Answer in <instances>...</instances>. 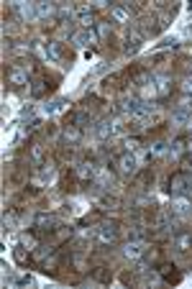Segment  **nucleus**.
<instances>
[{"label":"nucleus","mask_w":192,"mask_h":289,"mask_svg":"<svg viewBox=\"0 0 192 289\" xmlns=\"http://www.w3.org/2000/svg\"><path fill=\"white\" fill-rule=\"evenodd\" d=\"M169 190L174 194H192V174L190 172H177L169 177Z\"/></svg>","instance_id":"f257e3e1"},{"label":"nucleus","mask_w":192,"mask_h":289,"mask_svg":"<svg viewBox=\"0 0 192 289\" xmlns=\"http://www.w3.org/2000/svg\"><path fill=\"white\" fill-rule=\"evenodd\" d=\"M144 41H146L144 31H141L138 26H133V29L128 31V36H126V46H123V51H126V54H138L141 46H144Z\"/></svg>","instance_id":"f03ea898"},{"label":"nucleus","mask_w":192,"mask_h":289,"mask_svg":"<svg viewBox=\"0 0 192 289\" xmlns=\"http://www.w3.org/2000/svg\"><path fill=\"white\" fill-rule=\"evenodd\" d=\"M69 41H72L74 46H80V49H87V46H95L100 38H97V31H93V29H82V31L72 33Z\"/></svg>","instance_id":"7ed1b4c3"},{"label":"nucleus","mask_w":192,"mask_h":289,"mask_svg":"<svg viewBox=\"0 0 192 289\" xmlns=\"http://www.w3.org/2000/svg\"><path fill=\"white\" fill-rule=\"evenodd\" d=\"M97 241L102 246H113L115 241H118V225L115 223H100V228H97Z\"/></svg>","instance_id":"20e7f679"},{"label":"nucleus","mask_w":192,"mask_h":289,"mask_svg":"<svg viewBox=\"0 0 192 289\" xmlns=\"http://www.w3.org/2000/svg\"><path fill=\"white\" fill-rule=\"evenodd\" d=\"M33 225H36V233H54L57 225H59V220L57 215H49V213H38L36 220H33Z\"/></svg>","instance_id":"39448f33"},{"label":"nucleus","mask_w":192,"mask_h":289,"mask_svg":"<svg viewBox=\"0 0 192 289\" xmlns=\"http://www.w3.org/2000/svg\"><path fill=\"white\" fill-rule=\"evenodd\" d=\"M118 172H121L123 177L138 174V159H136L133 154H121V156H118Z\"/></svg>","instance_id":"423d86ee"},{"label":"nucleus","mask_w":192,"mask_h":289,"mask_svg":"<svg viewBox=\"0 0 192 289\" xmlns=\"http://www.w3.org/2000/svg\"><path fill=\"white\" fill-rule=\"evenodd\" d=\"M144 254H146V243L141 241V238H131V241L123 246V256L131 258V261H138Z\"/></svg>","instance_id":"0eeeda50"},{"label":"nucleus","mask_w":192,"mask_h":289,"mask_svg":"<svg viewBox=\"0 0 192 289\" xmlns=\"http://www.w3.org/2000/svg\"><path fill=\"white\" fill-rule=\"evenodd\" d=\"M8 85H13V87H26V85H31L29 69H23V67H10V69H8Z\"/></svg>","instance_id":"6e6552de"},{"label":"nucleus","mask_w":192,"mask_h":289,"mask_svg":"<svg viewBox=\"0 0 192 289\" xmlns=\"http://www.w3.org/2000/svg\"><path fill=\"white\" fill-rule=\"evenodd\" d=\"M77 177H80L82 182H93L97 177V164L95 161H82L77 164Z\"/></svg>","instance_id":"1a4fd4ad"},{"label":"nucleus","mask_w":192,"mask_h":289,"mask_svg":"<svg viewBox=\"0 0 192 289\" xmlns=\"http://www.w3.org/2000/svg\"><path fill=\"white\" fill-rule=\"evenodd\" d=\"M172 213H179V215L192 213V200L187 194H174L172 197Z\"/></svg>","instance_id":"9d476101"},{"label":"nucleus","mask_w":192,"mask_h":289,"mask_svg":"<svg viewBox=\"0 0 192 289\" xmlns=\"http://www.w3.org/2000/svg\"><path fill=\"white\" fill-rule=\"evenodd\" d=\"M74 16H77V21H80L85 29H93V26H95V13H93L90 5H80L74 10Z\"/></svg>","instance_id":"9b49d317"},{"label":"nucleus","mask_w":192,"mask_h":289,"mask_svg":"<svg viewBox=\"0 0 192 289\" xmlns=\"http://www.w3.org/2000/svg\"><path fill=\"white\" fill-rule=\"evenodd\" d=\"M46 90H49L46 77H33V80H31V87H29V95H31L33 100H38V97L46 95Z\"/></svg>","instance_id":"f8f14e48"},{"label":"nucleus","mask_w":192,"mask_h":289,"mask_svg":"<svg viewBox=\"0 0 192 289\" xmlns=\"http://www.w3.org/2000/svg\"><path fill=\"white\" fill-rule=\"evenodd\" d=\"M154 85H157L159 97H166L172 93V77H166V74H154Z\"/></svg>","instance_id":"ddd939ff"},{"label":"nucleus","mask_w":192,"mask_h":289,"mask_svg":"<svg viewBox=\"0 0 192 289\" xmlns=\"http://www.w3.org/2000/svg\"><path fill=\"white\" fill-rule=\"evenodd\" d=\"M115 130H118V126H115V123H110V121H100V123L95 126V136H97L100 141H108V138H113Z\"/></svg>","instance_id":"4468645a"},{"label":"nucleus","mask_w":192,"mask_h":289,"mask_svg":"<svg viewBox=\"0 0 192 289\" xmlns=\"http://www.w3.org/2000/svg\"><path fill=\"white\" fill-rule=\"evenodd\" d=\"M62 141L64 143H80L82 141V128H77V126H64V130H62Z\"/></svg>","instance_id":"2eb2a0df"},{"label":"nucleus","mask_w":192,"mask_h":289,"mask_svg":"<svg viewBox=\"0 0 192 289\" xmlns=\"http://www.w3.org/2000/svg\"><path fill=\"white\" fill-rule=\"evenodd\" d=\"M110 18L115 23H131V10L126 5H110Z\"/></svg>","instance_id":"dca6fc26"},{"label":"nucleus","mask_w":192,"mask_h":289,"mask_svg":"<svg viewBox=\"0 0 192 289\" xmlns=\"http://www.w3.org/2000/svg\"><path fill=\"white\" fill-rule=\"evenodd\" d=\"M90 123H93V115H90V110H74V113H72V126L85 128V126H90Z\"/></svg>","instance_id":"f3484780"},{"label":"nucleus","mask_w":192,"mask_h":289,"mask_svg":"<svg viewBox=\"0 0 192 289\" xmlns=\"http://www.w3.org/2000/svg\"><path fill=\"white\" fill-rule=\"evenodd\" d=\"M159 274L164 277V282H169V284H177L179 279H182V274H177L172 264H161V266H159Z\"/></svg>","instance_id":"a211bd4d"},{"label":"nucleus","mask_w":192,"mask_h":289,"mask_svg":"<svg viewBox=\"0 0 192 289\" xmlns=\"http://www.w3.org/2000/svg\"><path fill=\"white\" fill-rule=\"evenodd\" d=\"M54 177H57V166H54V161H44V164H41V172H38V179H41L44 185H46V182H51Z\"/></svg>","instance_id":"6ab92c4d"},{"label":"nucleus","mask_w":192,"mask_h":289,"mask_svg":"<svg viewBox=\"0 0 192 289\" xmlns=\"http://www.w3.org/2000/svg\"><path fill=\"white\" fill-rule=\"evenodd\" d=\"M174 248H177V251H190V248H192V233H179L177 235V238H174Z\"/></svg>","instance_id":"aec40b11"},{"label":"nucleus","mask_w":192,"mask_h":289,"mask_svg":"<svg viewBox=\"0 0 192 289\" xmlns=\"http://www.w3.org/2000/svg\"><path fill=\"white\" fill-rule=\"evenodd\" d=\"M164 154H169V146H166L164 141H157V143H151V149H149V159H161Z\"/></svg>","instance_id":"412c9836"},{"label":"nucleus","mask_w":192,"mask_h":289,"mask_svg":"<svg viewBox=\"0 0 192 289\" xmlns=\"http://www.w3.org/2000/svg\"><path fill=\"white\" fill-rule=\"evenodd\" d=\"M46 57H49L51 62H59V59L64 57L62 44H59V41H49V44H46Z\"/></svg>","instance_id":"4be33fe9"},{"label":"nucleus","mask_w":192,"mask_h":289,"mask_svg":"<svg viewBox=\"0 0 192 289\" xmlns=\"http://www.w3.org/2000/svg\"><path fill=\"white\" fill-rule=\"evenodd\" d=\"M169 154L172 156H182V154H187V138H174L172 143H169Z\"/></svg>","instance_id":"5701e85b"},{"label":"nucleus","mask_w":192,"mask_h":289,"mask_svg":"<svg viewBox=\"0 0 192 289\" xmlns=\"http://www.w3.org/2000/svg\"><path fill=\"white\" fill-rule=\"evenodd\" d=\"M57 13V5L54 3H36V16L38 18H51Z\"/></svg>","instance_id":"b1692460"},{"label":"nucleus","mask_w":192,"mask_h":289,"mask_svg":"<svg viewBox=\"0 0 192 289\" xmlns=\"http://www.w3.org/2000/svg\"><path fill=\"white\" fill-rule=\"evenodd\" d=\"M29 251H31V248H26L23 243L13 248V258H16V264H21V266H23L26 261H29Z\"/></svg>","instance_id":"393cba45"},{"label":"nucleus","mask_w":192,"mask_h":289,"mask_svg":"<svg viewBox=\"0 0 192 289\" xmlns=\"http://www.w3.org/2000/svg\"><path fill=\"white\" fill-rule=\"evenodd\" d=\"M190 118H192V115H187V113H182V110H174L172 118H169V123H172V126H187Z\"/></svg>","instance_id":"a878e982"},{"label":"nucleus","mask_w":192,"mask_h":289,"mask_svg":"<svg viewBox=\"0 0 192 289\" xmlns=\"http://www.w3.org/2000/svg\"><path fill=\"white\" fill-rule=\"evenodd\" d=\"M31 161H33L36 166L44 164V149L38 146V143H31Z\"/></svg>","instance_id":"bb28decb"},{"label":"nucleus","mask_w":192,"mask_h":289,"mask_svg":"<svg viewBox=\"0 0 192 289\" xmlns=\"http://www.w3.org/2000/svg\"><path fill=\"white\" fill-rule=\"evenodd\" d=\"M151 182H154V174L149 172V169H146V172H141V174H136V185L138 187H146V185H151Z\"/></svg>","instance_id":"cd10ccee"},{"label":"nucleus","mask_w":192,"mask_h":289,"mask_svg":"<svg viewBox=\"0 0 192 289\" xmlns=\"http://www.w3.org/2000/svg\"><path fill=\"white\" fill-rule=\"evenodd\" d=\"M138 146H141V141H138L136 136L123 141V149H126V154H133V151H138Z\"/></svg>","instance_id":"c85d7f7f"},{"label":"nucleus","mask_w":192,"mask_h":289,"mask_svg":"<svg viewBox=\"0 0 192 289\" xmlns=\"http://www.w3.org/2000/svg\"><path fill=\"white\" fill-rule=\"evenodd\" d=\"M95 26H97V38H108L110 36V21H100Z\"/></svg>","instance_id":"c756f323"},{"label":"nucleus","mask_w":192,"mask_h":289,"mask_svg":"<svg viewBox=\"0 0 192 289\" xmlns=\"http://www.w3.org/2000/svg\"><path fill=\"white\" fill-rule=\"evenodd\" d=\"M177 110H182V113L192 115V97H190V95H185L182 100H179V105H177Z\"/></svg>","instance_id":"7c9ffc66"},{"label":"nucleus","mask_w":192,"mask_h":289,"mask_svg":"<svg viewBox=\"0 0 192 289\" xmlns=\"http://www.w3.org/2000/svg\"><path fill=\"white\" fill-rule=\"evenodd\" d=\"M179 90H182V95H190L192 97V77L187 74L185 80H182V85H179Z\"/></svg>","instance_id":"2f4dec72"},{"label":"nucleus","mask_w":192,"mask_h":289,"mask_svg":"<svg viewBox=\"0 0 192 289\" xmlns=\"http://www.w3.org/2000/svg\"><path fill=\"white\" fill-rule=\"evenodd\" d=\"M3 225H5V230H13V228H16V215H13V213L5 215L3 218Z\"/></svg>","instance_id":"473e14b6"},{"label":"nucleus","mask_w":192,"mask_h":289,"mask_svg":"<svg viewBox=\"0 0 192 289\" xmlns=\"http://www.w3.org/2000/svg\"><path fill=\"white\" fill-rule=\"evenodd\" d=\"M161 49H177L179 46V41H177V38H164V41L159 44Z\"/></svg>","instance_id":"72a5a7b5"},{"label":"nucleus","mask_w":192,"mask_h":289,"mask_svg":"<svg viewBox=\"0 0 192 289\" xmlns=\"http://www.w3.org/2000/svg\"><path fill=\"white\" fill-rule=\"evenodd\" d=\"M16 284H21V287H26V284H29V287H31V284H33V277H31V274H26V277H21Z\"/></svg>","instance_id":"f704fd0d"},{"label":"nucleus","mask_w":192,"mask_h":289,"mask_svg":"<svg viewBox=\"0 0 192 289\" xmlns=\"http://www.w3.org/2000/svg\"><path fill=\"white\" fill-rule=\"evenodd\" d=\"M187 154L192 156V141H187Z\"/></svg>","instance_id":"c9c22d12"}]
</instances>
